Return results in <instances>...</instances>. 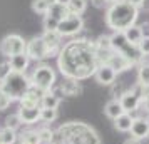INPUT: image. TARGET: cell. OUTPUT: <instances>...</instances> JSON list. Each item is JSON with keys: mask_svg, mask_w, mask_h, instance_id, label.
<instances>
[{"mask_svg": "<svg viewBox=\"0 0 149 144\" xmlns=\"http://www.w3.org/2000/svg\"><path fill=\"white\" fill-rule=\"evenodd\" d=\"M57 65L65 79L84 81L94 76L101 65L95 42L87 39H74L67 42L57 55Z\"/></svg>", "mask_w": 149, "mask_h": 144, "instance_id": "1", "label": "cell"}, {"mask_svg": "<svg viewBox=\"0 0 149 144\" xmlns=\"http://www.w3.org/2000/svg\"><path fill=\"white\" fill-rule=\"evenodd\" d=\"M52 144H101V139L92 126L72 121L55 131Z\"/></svg>", "mask_w": 149, "mask_h": 144, "instance_id": "2", "label": "cell"}, {"mask_svg": "<svg viewBox=\"0 0 149 144\" xmlns=\"http://www.w3.org/2000/svg\"><path fill=\"white\" fill-rule=\"evenodd\" d=\"M139 8L127 0H117L107 5L106 10V25L112 32H124L129 27L136 25Z\"/></svg>", "mask_w": 149, "mask_h": 144, "instance_id": "3", "label": "cell"}, {"mask_svg": "<svg viewBox=\"0 0 149 144\" xmlns=\"http://www.w3.org/2000/svg\"><path fill=\"white\" fill-rule=\"evenodd\" d=\"M30 87H32L30 77H27L22 72H14V70L0 82V89L3 90L12 101H20Z\"/></svg>", "mask_w": 149, "mask_h": 144, "instance_id": "4", "label": "cell"}, {"mask_svg": "<svg viewBox=\"0 0 149 144\" xmlns=\"http://www.w3.org/2000/svg\"><path fill=\"white\" fill-rule=\"evenodd\" d=\"M30 82H32L34 87H37L42 92H49L57 84V74L50 65L40 64V65H37L34 69V72L30 76Z\"/></svg>", "mask_w": 149, "mask_h": 144, "instance_id": "5", "label": "cell"}, {"mask_svg": "<svg viewBox=\"0 0 149 144\" xmlns=\"http://www.w3.org/2000/svg\"><path fill=\"white\" fill-rule=\"evenodd\" d=\"M25 49H27V42L19 34H8L0 40V54L8 59L17 54H24Z\"/></svg>", "mask_w": 149, "mask_h": 144, "instance_id": "6", "label": "cell"}, {"mask_svg": "<svg viewBox=\"0 0 149 144\" xmlns=\"http://www.w3.org/2000/svg\"><path fill=\"white\" fill-rule=\"evenodd\" d=\"M119 102H121L124 112H129V114L136 112V111L141 107V102H142V99H141V84L136 82L131 89L126 90V92L121 96Z\"/></svg>", "mask_w": 149, "mask_h": 144, "instance_id": "7", "label": "cell"}, {"mask_svg": "<svg viewBox=\"0 0 149 144\" xmlns=\"http://www.w3.org/2000/svg\"><path fill=\"white\" fill-rule=\"evenodd\" d=\"M25 54L29 55L30 61H45L49 57H54L52 52L49 50V47L45 45V42L42 37H34L27 42V49H25Z\"/></svg>", "mask_w": 149, "mask_h": 144, "instance_id": "8", "label": "cell"}, {"mask_svg": "<svg viewBox=\"0 0 149 144\" xmlns=\"http://www.w3.org/2000/svg\"><path fill=\"white\" fill-rule=\"evenodd\" d=\"M84 29V20H82L81 15H69L64 20L59 22V27H57V32L62 39L64 37H74Z\"/></svg>", "mask_w": 149, "mask_h": 144, "instance_id": "9", "label": "cell"}, {"mask_svg": "<svg viewBox=\"0 0 149 144\" xmlns=\"http://www.w3.org/2000/svg\"><path fill=\"white\" fill-rule=\"evenodd\" d=\"M94 79L101 86H112L116 82V79H117V72H116L114 69L109 67L107 64H101L97 67V70H95Z\"/></svg>", "mask_w": 149, "mask_h": 144, "instance_id": "10", "label": "cell"}, {"mask_svg": "<svg viewBox=\"0 0 149 144\" xmlns=\"http://www.w3.org/2000/svg\"><path fill=\"white\" fill-rule=\"evenodd\" d=\"M106 64H107L111 69H114L117 74H121V72H126V70H129V69L132 67V64L124 57L122 54H117V52H111V54L107 55V59H106Z\"/></svg>", "mask_w": 149, "mask_h": 144, "instance_id": "11", "label": "cell"}, {"mask_svg": "<svg viewBox=\"0 0 149 144\" xmlns=\"http://www.w3.org/2000/svg\"><path fill=\"white\" fill-rule=\"evenodd\" d=\"M44 94H45V92H42V90H39L37 87L32 86V87L25 92V96L19 101V102H20V107H39Z\"/></svg>", "mask_w": 149, "mask_h": 144, "instance_id": "12", "label": "cell"}, {"mask_svg": "<svg viewBox=\"0 0 149 144\" xmlns=\"http://www.w3.org/2000/svg\"><path fill=\"white\" fill-rule=\"evenodd\" d=\"M131 136L134 137V139H146L149 137V126H148V121L144 119V117H134V121H132V126H131Z\"/></svg>", "mask_w": 149, "mask_h": 144, "instance_id": "13", "label": "cell"}, {"mask_svg": "<svg viewBox=\"0 0 149 144\" xmlns=\"http://www.w3.org/2000/svg\"><path fill=\"white\" fill-rule=\"evenodd\" d=\"M40 111L42 107H20L19 109V117H20L22 124H27V126H32L37 121H40Z\"/></svg>", "mask_w": 149, "mask_h": 144, "instance_id": "14", "label": "cell"}, {"mask_svg": "<svg viewBox=\"0 0 149 144\" xmlns=\"http://www.w3.org/2000/svg\"><path fill=\"white\" fill-rule=\"evenodd\" d=\"M40 37L44 39L45 45H47L49 50L52 52V55H59L61 45H62V37L59 35V32H57V30H54V32H45V30H44V34H42Z\"/></svg>", "mask_w": 149, "mask_h": 144, "instance_id": "15", "label": "cell"}, {"mask_svg": "<svg viewBox=\"0 0 149 144\" xmlns=\"http://www.w3.org/2000/svg\"><path fill=\"white\" fill-rule=\"evenodd\" d=\"M8 62H10V67H12L14 72H22V74H25L29 64H30V59H29V55L24 52V54H17V55H14V57H10Z\"/></svg>", "mask_w": 149, "mask_h": 144, "instance_id": "16", "label": "cell"}, {"mask_svg": "<svg viewBox=\"0 0 149 144\" xmlns=\"http://www.w3.org/2000/svg\"><path fill=\"white\" fill-rule=\"evenodd\" d=\"M59 87L62 89L64 96H70V97L79 96L82 92V87H81V84H79V81H74V79H65Z\"/></svg>", "mask_w": 149, "mask_h": 144, "instance_id": "17", "label": "cell"}, {"mask_svg": "<svg viewBox=\"0 0 149 144\" xmlns=\"http://www.w3.org/2000/svg\"><path fill=\"white\" fill-rule=\"evenodd\" d=\"M132 121H134V116L129 114V112H124L117 119H114V127L119 132H129L131 126H132Z\"/></svg>", "mask_w": 149, "mask_h": 144, "instance_id": "18", "label": "cell"}, {"mask_svg": "<svg viewBox=\"0 0 149 144\" xmlns=\"http://www.w3.org/2000/svg\"><path fill=\"white\" fill-rule=\"evenodd\" d=\"M104 114L109 117V119H117V117L124 114V109H122L121 102H119V99H112V101H109L106 104V107H104Z\"/></svg>", "mask_w": 149, "mask_h": 144, "instance_id": "19", "label": "cell"}, {"mask_svg": "<svg viewBox=\"0 0 149 144\" xmlns=\"http://www.w3.org/2000/svg\"><path fill=\"white\" fill-rule=\"evenodd\" d=\"M61 101H62L61 97H57L52 90H49V92H45V94L42 96L40 107H44V109H57L59 104H61Z\"/></svg>", "mask_w": 149, "mask_h": 144, "instance_id": "20", "label": "cell"}, {"mask_svg": "<svg viewBox=\"0 0 149 144\" xmlns=\"http://www.w3.org/2000/svg\"><path fill=\"white\" fill-rule=\"evenodd\" d=\"M45 15H50V17H54V19H57V20L61 22V20H64L65 17H69V8H67V5H62V3H57L55 2L52 7L49 8V12Z\"/></svg>", "mask_w": 149, "mask_h": 144, "instance_id": "21", "label": "cell"}, {"mask_svg": "<svg viewBox=\"0 0 149 144\" xmlns=\"http://www.w3.org/2000/svg\"><path fill=\"white\" fill-rule=\"evenodd\" d=\"M19 144H40L37 131H24L19 134Z\"/></svg>", "mask_w": 149, "mask_h": 144, "instance_id": "22", "label": "cell"}, {"mask_svg": "<svg viewBox=\"0 0 149 144\" xmlns=\"http://www.w3.org/2000/svg\"><path fill=\"white\" fill-rule=\"evenodd\" d=\"M55 3V0H32V10L35 14L45 15L49 12V8Z\"/></svg>", "mask_w": 149, "mask_h": 144, "instance_id": "23", "label": "cell"}, {"mask_svg": "<svg viewBox=\"0 0 149 144\" xmlns=\"http://www.w3.org/2000/svg\"><path fill=\"white\" fill-rule=\"evenodd\" d=\"M124 34L127 37V40L131 44H134V45H139L142 40V32H141V27L139 25H132V27H129L127 30H124Z\"/></svg>", "mask_w": 149, "mask_h": 144, "instance_id": "24", "label": "cell"}, {"mask_svg": "<svg viewBox=\"0 0 149 144\" xmlns=\"http://www.w3.org/2000/svg\"><path fill=\"white\" fill-rule=\"evenodd\" d=\"M69 14L72 15H82L87 8V0H70L67 3Z\"/></svg>", "mask_w": 149, "mask_h": 144, "instance_id": "25", "label": "cell"}, {"mask_svg": "<svg viewBox=\"0 0 149 144\" xmlns=\"http://www.w3.org/2000/svg\"><path fill=\"white\" fill-rule=\"evenodd\" d=\"M37 132H39V137H40V144H52V143H54L55 131H52L50 127H47V126L39 127Z\"/></svg>", "mask_w": 149, "mask_h": 144, "instance_id": "26", "label": "cell"}, {"mask_svg": "<svg viewBox=\"0 0 149 144\" xmlns=\"http://www.w3.org/2000/svg\"><path fill=\"white\" fill-rule=\"evenodd\" d=\"M0 137H2V143L3 144H15L17 139H19V134H17V131L3 127V129H0Z\"/></svg>", "mask_w": 149, "mask_h": 144, "instance_id": "27", "label": "cell"}, {"mask_svg": "<svg viewBox=\"0 0 149 144\" xmlns=\"http://www.w3.org/2000/svg\"><path fill=\"white\" fill-rule=\"evenodd\" d=\"M137 82L141 86H148L149 84V64L144 62V64H139V69H137Z\"/></svg>", "mask_w": 149, "mask_h": 144, "instance_id": "28", "label": "cell"}, {"mask_svg": "<svg viewBox=\"0 0 149 144\" xmlns=\"http://www.w3.org/2000/svg\"><path fill=\"white\" fill-rule=\"evenodd\" d=\"M57 117H59L57 109H44V107H42V111H40V121L42 122L50 124V122H54Z\"/></svg>", "mask_w": 149, "mask_h": 144, "instance_id": "29", "label": "cell"}, {"mask_svg": "<svg viewBox=\"0 0 149 144\" xmlns=\"http://www.w3.org/2000/svg\"><path fill=\"white\" fill-rule=\"evenodd\" d=\"M95 47L97 50H104V52H111L112 45H111V35H101L95 40Z\"/></svg>", "mask_w": 149, "mask_h": 144, "instance_id": "30", "label": "cell"}, {"mask_svg": "<svg viewBox=\"0 0 149 144\" xmlns=\"http://www.w3.org/2000/svg\"><path fill=\"white\" fill-rule=\"evenodd\" d=\"M20 126H22V121L19 117V114H10V116L5 117V127H8L12 131H17Z\"/></svg>", "mask_w": 149, "mask_h": 144, "instance_id": "31", "label": "cell"}, {"mask_svg": "<svg viewBox=\"0 0 149 144\" xmlns=\"http://www.w3.org/2000/svg\"><path fill=\"white\" fill-rule=\"evenodd\" d=\"M42 25H44V30H45V32H54V30H57V27H59V20L54 19V17H50V15H45Z\"/></svg>", "mask_w": 149, "mask_h": 144, "instance_id": "32", "label": "cell"}, {"mask_svg": "<svg viewBox=\"0 0 149 144\" xmlns=\"http://www.w3.org/2000/svg\"><path fill=\"white\" fill-rule=\"evenodd\" d=\"M12 72V67H10V62L5 61V62H0V82L5 79Z\"/></svg>", "mask_w": 149, "mask_h": 144, "instance_id": "33", "label": "cell"}, {"mask_svg": "<svg viewBox=\"0 0 149 144\" xmlns=\"http://www.w3.org/2000/svg\"><path fill=\"white\" fill-rule=\"evenodd\" d=\"M10 102H12V99L3 92V90L0 89V111H5L10 106Z\"/></svg>", "mask_w": 149, "mask_h": 144, "instance_id": "34", "label": "cell"}, {"mask_svg": "<svg viewBox=\"0 0 149 144\" xmlns=\"http://www.w3.org/2000/svg\"><path fill=\"white\" fill-rule=\"evenodd\" d=\"M139 50H141V54L144 57H148L149 55V39H142L141 44H139Z\"/></svg>", "mask_w": 149, "mask_h": 144, "instance_id": "35", "label": "cell"}, {"mask_svg": "<svg viewBox=\"0 0 149 144\" xmlns=\"http://www.w3.org/2000/svg\"><path fill=\"white\" fill-rule=\"evenodd\" d=\"M141 27V32H142V39H149V22H144Z\"/></svg>", "mask_w": 149, "mask_h": 144, "instance_id": "36", "label": "cell"}, {"mask_svg": "<svg viewBox=\"0 0 149 144\" xmlns=\"http://www.w3.org/2000/svg\"><path fill=\"white\" fill-rule=\"evenodd\" d=\"M91 3L97 8H102V7H106V5H109L107 0H91Z\"/></svg>", "mask_w": 149, "mask_h": 144, "instance_id": "37", "label": "cell"}, {"mask_svg": "<svg viewBox=\"0 0 149 144\" xmlns=\"http://www.w3.org/2000/svg\"><path fill=\"white\" fill-rule=\"evenodd\" d=\"M141 99H149V84L148 86H141Z\"/></svg>", "mask_w": 149, "mask_h": 144, "instance_id": "38", "label": "cell"}, {"mask_svg": "<svg viewBox=\"0 0 149 144\" xmlns=\"http://www.w3.org/2000/svg\"><path fill=\"white\" fill-rule=\"evenodd\" d=\"M141 107H142V111H146V112L149 114V99H144V101H142Z\"/></svg>", "mask_w": 149, "mask_h": 144, "instance_id": "39", "label": "cell"}, {"mask_svg": "<svg viewBox=\"0 0 149 144\" xmlns=\"http://www.w3.org/2000/svg\"><path fill=\"white\" fill-rule=\"evenodd\" d=\"M124 144H142L139 139H134V137H131V139H127V141H124Z\"/></svg>", "mask_w": 149, "mask_h": 144, "instance_id": "40", "label": "cell"}, {"mask_svg": "<svg viewBox=\"0 0 149 144\" xmlns=\"http://www.w3.org/2000/svg\"><path fill=\"white\" fill-rule=\"evenodd\" d=\"M127 2H131L132 5H136V7L139 8V7H141V3H142V2H144V0H127Z\"/></svg>", "mask_w": 149, "mask_h": 144, "instance_id": "41", "label": "cell"}, {"mask_svg": "<svg viewBox=\"0 0 149 144\" xmlns=\"http://www.w3.org/2000/svg\"><path fill=\"white\" fill-rule=\"evenodd\" d=\"M139 8H144V10H149V0H144V2L141 3V7H139Z\"/></svg>", "mask_w": 149, "mask_h": 144, "instance_id": "42", "label": "cell"}, {"mask_svg": "<svg viewBox=\"0 0 149 144\" xmlns=\"http://www.w3.org/2000/svg\"><path fill=\"white\" fill-rule=\"evenodd\" d=\"M55 2H57V3H62V5H67L70 0H55Z\"/></svg>", "mask_w": 149, "mask_h": 144, "instance_id": "43", "label": "cell"}, {"mask_svg": "<svg viewBox=\"0 0 149 144\" xmlns=\"http://www.w3.org/2000/svg\"><path fill=\"white\" fill-rule=\"evenodd\" d=\"M109 3H112V2H117V0H107Z\"/></svg>", "mask_w": 149, "mask_h": 144, "instance_id": "44", "label": "cell"}, {"mask_svg": "<svg viewBox=\"0 0 149 144\" xmlns=\"http://www.w3.org/2000/svg\"><path fill=\"white\" fill-rule=\"evenodd\" d=\"M146 121H148V126H149V116H148V117H146Z\"/></svg>", "mask_w": 149, "mask_h": 144, "instance_id": "45", "label": "cell"}, {"mask_svg": "<svg viewBox=\"0 0 149 144\" xmlns=\"http://www.w3.org/2000/svg\"><path fill=\"white\" fill-rule=\"evenodd\" d=\"M0 144H3V143H2V137H0Z\"/></svg>", "mask_w": 149, "mask_h": 144, "instance_id": "46", "label": "cell"}]
</instances>
